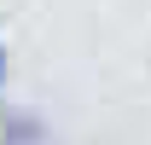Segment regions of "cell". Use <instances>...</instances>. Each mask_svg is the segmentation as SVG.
I'll return each mask as SVG.
<instances>
[{
    "mask_svg": "<svg viewBox=\"0 0 151 145\" xmlns=\"http://www.w3.org/2000/svg\"><path fill=\"white\" fill-rule=\"evenodd\" d=\"M0 75H6V47H0Z\"/></svg>",
    "mask_w": 151,
    "mask_h": 145,
    "instance_id": "6da1fadb",
    "label": "cell"
}]
</instances>
